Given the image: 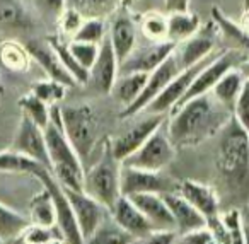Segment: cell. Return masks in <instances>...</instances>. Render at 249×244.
<instances>
[{"label":"cell","instance_id":"obj_1","mask_svg":"<svg viewBox=\"0 0 249 244\" xmlns=\"http://www.w3.org/2000/svg\"><path fill=\"white\" fill-rule=\"evenodd\" d=\"M215 164L227 202L232 206L246 205L249 202V131L234 116L220 130Z\"/></svg>","mask_w":249,"mask_h":244},{"label":"cell","instance_id":"obj_2","mask_svg":"<svg viewBox=\"0 0 249 244\" xmlns=\"http://www.w3.org/2000/svg\"><path fill=\"white\" fill-rule=\"evenodd\" d=\"M231 116L232 111L208 93L173 110L167 135L174 147H193L220 131Z\"/></svg>","mask_w":249,"mask_h":244},{"label":"cell","instance_id":"obj_3","mask_svg":"<svg viewBox=\"0 0 249 244\" xmlns=\"http://www.w3.org/2000/svg\"><path fill=\"white\" fill-rule=\"evenodd\" d=\"M45 138L55 179L63 188L84 191V162L63 131L62 114L56 104L50 108V123L45 128Z\"/></svg>","mask_w":249,"mask_h":244},{"label":"cell","instance_id":"obj_4","mask_svg":"<svg viewBox=\"0 0 249 244\" xmlns=\"http://www.w3.org/2000/svg\"><path fill=\"white\" fill-rule=\"evenodd\" d=\"M121 162L116 161L111 147L103 154V157L84 174V191L94 200L104 205L107 210L113 208L116 200L121 196L120 186Z\"/></svg>","mask_w":249,"mask_h":244},{"label":"cell","instance_id":"obj_5","mask_svg":"<svg viewBox=\"0 0 249 244\" xmlns=\"http://www.w3.org/2000/svg\"><path fill=\"white\" fill-rule=\"evenodd\" d=\"M62 127L67 138L82 162L92 154L97 140V118L89 104H70L60 108Z\"/></svg>","mask_w":249,"mask_h":244},{"label":"cell","instance_id":"obj_6","mask_svg":"<svg viewBox=\"0 0 249 244\" xmlns=\"http://www.w3.org/2000/svg\"><path fill=\"white\" fill-rule=\"evenodd\" d=\"M35 178H38L41 181L43 188L48 189L50 195H52L56 208V225H58L60 232L63 234V239L69 244H86V239L82 236V230H80L79 222L75 219L72 205H70L69 198L65 195V189L55 179L52 171L50 169H41Z\"/></svg>","mask_w":249,"mask_h":244},{"label":"cell","instance_id":"obj_7","mask_svg":"<svg viewBox=\"0 0 249 244\" xmlns=\"http://www.w3.org/2000/svg\"><path fill=\"white\" fill-rule=\"evenodd\" d=\"M176 154V147L171 142L167 131H162V127L156 130L147 142L133 152L130 157L124 159L121 164L130 166V168L145 169V171H156L160 172L166 166L171 164Z\"/></svg>","mask_w":249,"mask_h":244},{"label":"cell","instance_id":"obj_8","mask_svg":"<svg viewBox=\"0 0 249 244\" xmlns=\"http://www.w3.org/2000/svg\"><path fill=\"white\" fill-rule=\"evenodd\" d=\"M181 65L178 62V56L176 53H173L171 56H167L162 63H160L157 69H154L152 72L149 74V79H147V84L143 87V91L140 93V96L133 101L130 106H126L123 111H121L120 116L121 118H132L135 114L142 113L160 93L162 89L181 72Z\"/></svg>","mask_w":249,"mask_h":244},{"label":"cell","instance_id":"obj_9","mask_svg":"<svg viewBox=\"0 0 249 244\" xmlns=\"http://www.w3.org/2000/svg\"><path fill=\"white\" fill-rule=\"evenodd\" d=\"M215 53H217V50H215L210 56H207L205 60L195 63L193 67H188V69L181 70V72L178 74L166 87H164L162 93H160L143 111H145V113H156V114H166V113H169V111H173L174 108L181 103L184 94L188 93V89H190V86L193 84V80H195V77L198 75V72H200V70L213 58Z\"/></svg>","mask_w":249,"mask_h":244},{"label":"cell","instance_id":"obj_10","mask_svg":"<svg viewBox=\"0 0 249 244\" xmlns=\"http://www.w3.org/2000/svg\"><path fill=\"white\" fill-rule=\"evenodd\" d=\"M164 116H166V114L147 113V116L143 118V120H139L135 125H132L128 130H124L121 135H118L113 140V144H111V152H113L114 159L123 162L124 159L130 157L133 152L139 150L147 142V138H149L154 131L162 127Z\"/></svg>","mask_w":249,"mask_h":244},{"label":"cell","instance_id":"obj_11","mask_svg":"<svg viewBox=\"0 0 249 244\" xmlns=\"http://www.w3.org/2000/svg\"><path fill=\"white\" fill-rule=\"evenodd\" d=\"M120 186L121 195L132 196L137 193H169L176 191V186L164 178L160 172L156 171H145V169L130 168V166L121 164L120 171Z\"/></svg>","mask_w":249,"mask_h":244},{"label":"cell","instance_id":"obj_12","mask_svg":"<svg viewBox=\"0 0 249 244\" xmlns=\"http://www.w3.org/2000/svg\"><path fill=\"white\" fill-rule=\"evenodd\" d=\"M176 43L164 39V41H152L145 46H135L123 62L120 63V74L145 72L150 74L160 65L167 56H171L176 50Z\"/></svg>","mask_w":249,"mask_h":244},{"label":"cell","instance_id":"obj_13","mask_svg":"<svg viewBox=\"0 0 249 244\" xmlns=\"http://www.w3.org/2000/svg\"><path fill=\"white\" fill-rule=\"evenodd\" d=\"M118 75H120V62H118L109 38H106L99 45V55L89 70L87 86L99 94H111Z\"/></svg>","mask_w":249,"mask_h":244},{"label":"cell","instance_id":"obj_14","mask_svg":"<svg viewBox=\"0 0 249 244\" xmlns=\"http://www.w3.org/2000/svg\"><path fill=\"white\" fill-rule=\"evenodd\" d=\"M63 188V186H62ZM65 189V195L69 198L72 210L75 213V219L79 222V227L82 230L84 239H89L92 236V232L97 229L103 219L107 215L109 210L104 205H101L97 200H94L92 196H89L86 191H77V189Z\"/></svg>","mask_w":249,"mask_h":244},{"label":"cell","instance_id":"obj_15","mask_svg":"<svg viewBox=\"0 0 249 244\" xmlns=\"http://www.w3.org/2000/svg\"><path fill=\"white\" fill-rule=\"evenodd\" d=\"M217 24L212 21L205 29H200L195 36L188 38L186 41L179 43L174 50L181 69L193 67L195 63L201 62L210 56L217 48Z\"/></svg>","mask_w":249,"mask_h":244},{"label":"cell","instance_id":"obj_16","mask_svg":"<svg viewBox=\"0 0 249 244\" xmlns=\"http://www.w3.org/2000/svg\"><path fill=\"white\" fill-rule=\"evenodd\" d=\"M14 150L41 162L45 168L52 171V162H50L48 147H46L45 130L39 125H36L31 118L22 114L21 123L18 128V135L14 140Z\"/></svg>","mask_w":249,"mask_h":244},{"label":"cell","instance_id":"obj_17","mask_svg":"<svg viewBox=\"0 0 249 244\" xmlns=\"http://www.w3.org/2000/svg\"><path fill=\"white\" fill-rule=\"evenodd\" d=\"M26 52L31 56L35 62L39 63L45 74L48 75V79L56 80V82L63 84L67 87H75L77 82L70 72L65 69V65L62 63L60 56L56 55L55 48L52 46V43L46 39V41H39V39H31V41L26 43Z\"/></svg>","mask_w":249,"mask_h":244},{"label":"cell","instance_id":"obj_18","mask_svg":"<svg viewBox=\"0 0 249 244\" xmlns=\"http://www.w3.org/2000/svg\"><path fill=\"white\" fill-rule=\"evenodd\" d=\"M109 213L116 220L118 225L126 230L130 236L135 237V241L142 239V237L149 236L152 230H156L152 224L147 220V217L140 212L139 206L130 200V196L121 195L113 205V208L109 210Z\"/></svg>","mask_w":249,"mask_h":244},{"label":"cell","instance_id":"obj_19","mask_svg":"<svg viewBox=\"0 0 249 244\" xmlns=\"http://www.w3.org/2000/svg\"><path fill=\"white\" fill-rule=\"evenodd\" d=\"M156 230H178L176 220L160 193H137L130 196Z\"/></svg>","mask_w":249,"mask_h":244},{"label":"cell","instance_id":"obj_20","mask_svg":"<svg viewBox=\"0 0 249 244\" xmlns=\"http://www.w3.org/2000/svg\"><path fill=\"white\" fill-rule=\"evenodd\" d=\"M178 193H181L191 205L196 206L205 215L207 222H212L220 215V200L210 186L193 179H184L178 185Z\"/></svg>","mask_w":249,"mask_h":244},{"label":"cell","instance_id":"obj_21","mask_svg":"<svg viewBox=\"0 0 249 244\" xmlns=\"http://www.w3.org/2000/svg\"><path fill=\"white\" fill-rule=\"evenodd\" d=\"M164 200H166L167 206H169L171 213H173L174 220H176V229L179 234H188L193 230L203 229L208 225L205 215L193 206L181 193L178 191H169L164 193Z\"/></svg>","mask_w":249,"mask_h":244},{"label":"cell","instance_id":"obj_22","mask_svg":"<svg viewBox=\"0 0 249 244\" xmlns=\"http://www.w3.org/2000/svg\"><path fill=\"white\" fill-rule=\"evenodd\" d=\"M107 38H109L111 45H113V50L118 56V62L121 63L137 46L135 22L126 14L116 16L114 21L111 22V28L107 31Z\"/></svg>","mask_w":249,"mask_h":244},{"label":"cell","instance_id":"obj_23","mask_svg":"<svg viewBox=\"0 0 249 244\" xmlns=\"http://www.w3.org/2000/svg\"><path fill=\"white\" fill-rule=\"evenodd\" d=\"M212 21L217 24L227 50H235L249 56V29L229 19L218 7H212Z\"/></svg>","mask_w":249,"mask_h":244},{"label":"cell","instance_id":"obj_24","mask_svg":"<svg viewBox=\"0 0 249 244\" xmlns=\"http://www.w3.org/2000/svg\"><path fill=\"white\" fill-rule=\"evenodd\" d=\"M147 79H149V74L145 72L120 74L113 86V91H111V96L123 108L130 106L143 91Z\"/></svg>","mask_w":249,"mask_h":244},{"label":"cell","instance_id":"obj_25","mask_svg":"<svg viewBox=\"0 0 249 244\" xmlns=\"http://www.w3.org/2000/svg\"><path fill=\"white\" fill-rule=\"evenodd\" d=\"M201 29V22L195 12H173L167 14V39L176 45L186 41L188 38L195 36Z\"/></svg>","mask_w":249,"mask_h":244},{"label":"cell","instance_id":"obj_26","mask_svg":"<svg viewBox=\"0 0 249 244\" xmlns=\"http://www.w3.org/2000/svg\"><path fill=\"white\" fill-rule=\"evenodd\" d=\"M244 84H246V77L242 74V70L239 67H234L229 72H225L224 77L215 84V87L212 89V94H213V97L218 103L224 104L227 110L232 111L235 99L241 94Z\"/></svg>","mask_w":249,"mask_h":244},{"label":"cell","instance_id":"obj_27","mask_svg":"<svg viewBox=\"0 0 249 244\" xmlns=\"http://www.w3.org/2000/svg\"><path fill=\"white\" fill-rule=\"evenodd\" d=\"M135 237L130 236L124 229H121L116 224V220L107 215L103 219V222L97 225V229L92 232L89 239H86V244H133Z\"/></svg>","mask_w":249,"mask_h":244},{"label":"cell","instance_id":"obj_28","mask_svg":"<svg viewBox=\"0 0 249 244\" xmlns=\"http://www.w3.org/2000/svg\"><path fill=\"white\" fill-rule=\"evenodd\" d=\"M41 169H48L41 162L28 157L18 150L0 152V171L2 172H26V174L36 176Z\"/></svg>","mask_w":249,"mask_h":244},{"label":"cell","instance_id":"obj_29","mask_svg":"<svg viewBox=\"0 0 249 244\" xmlns=\"http://www.w3.org/2000/svg\"><path fill=\"white\" fill-rule=\"evenodd\" d=\"M29 225H31V220L0 203V239L5 243L18 239L26 232Z\"/></svg>","mask_w":249,"mask_h":244},{"label":"cell","instance_id":"obj_30","mask_svg":"<svg viewBox=\"0 0 249 244\" xmlns=\"http://www.w3.org/2000/svg\"><path fill=\"white\" fill-rule=\"evenodd\" d=\"M48 41L52 43V46L55 48L56 55L60 56V60H62V63L65 65V69L70 72V75L75 79L77 86H87V82H89V70L84 69V67L77 62V58L73 56V53L70 52L69 43L63 41L60 36L50 38Z\"/></svg>","mask_w":249,"mask_h":244},{"label":"cell","instance_id":"obj_31","mask_svg":"<svg viewBox=\"0 0 249 244\" xmlns=\"http://www.w3.org/2000/svg\"><path fill=\"white\" fill-rule=\"evenodd\" d=\"M31 224L39 227H52L53 224H56L55 203L46 188L31 202Z\"/></svg>","mask_w":249,"mask_h":244},{"label":"cell","instance_id":"obj_32","mask_svg":"<svg viewBox=\"0 0 249 244\" xmlns=\"http://www.w3.org/2000/svg\"><path fill=\"white\" fill-rule=\"evenodd\" d=\"M220 220L225 229L224 244H246L244 225L237 206H231L224 213H220Z\"/></svg>","mask_w":249,"mask_h":244},{"label":"cell","instance_id":"obj_33","mask_svg":"<svg viewBox=\"0 0 249 244\" xmlns=\"http://www.w3.org/2000/svg\"><path fill=\"white\" fill-rule=\"evenodd\" d=\"M19 106L22 110V114L28 118H31L36 125L45 130L46 125L50 123V108L46 103H43L39 97H36L35 94H28V96H22L19 99Z\"/></svg>","mask_w":249,"mask_h":244},{"label":"cell","instance_id":"obj_34","mask_svg":"<svg viewBox=\"0 0 249 244\" xmlns=\"http://www.w3.org/2000/svg\"><path fill=\"white\" fill-rule=\"evenodd\" d=\"M29 18L19 0H0V26L26 28Z\"/></svg>","mask_w":249,"mask_h":244},{"label":"cell","instance_id":"obj_35","mask_svg":"<svg viewBox=\"0 0 249 244\" xmlns=\"http://www.w3.org/2000/svg\"><path fill=\"white\" fill-rule=\"evenodd\" d=\"M106 24L101 18L92 16V18L84 19L82 26L79 31L73 35L72 39L75 41H84V43H94V45H101L106 39Z\"/></svg>","mask_w":249,"mask_h":244},{"label":"cell","instance_id":"obj_36","mask_svg":"<svg viewBox=\"0 0 249 244\" xmlns=\"http://www.w3.org/2000/svg\"><path fill=\"white\" fill-rule=\"evenodd\" d=\"M67 89H69V87L63 86V84L48 79V80H41V82H36L35 86H33L31 93L35 94L36 97H39L43 103L48 104V106H55L58 101L63 99Z\"/></svg>","mask_w":249,"mask_h":244},{"label":"cell","instance_id":"obj_37","mask_svg":"<svg viewBox=\"0 0 249 244\" xmlns=\"http://www.w3.org/2000/svg\"><path fill=\"white\" fill-rule=\"evenodd\" d=\"M142 31L150 41L167 39V16L149 14L142 21Z\"/></svg>","mask_w":249,"mask_h":244},{"label":"cell","instance_id":"obj_38","mask_svg":"<svg viewBox=\"0 0 249 244\" xmlns=\"http://www.w3.org/2000/svg\"><path fill=\"white\" fill-rule=\"evenodd\" d=\"M69 46H70V52H72L73 56L77 58V62H79L80 65L84 67V69L90 70V67L94 65V62H96L97 55H99V45L70 39Z\"/></svg>","mask_w":249,"mask_h":244},{"label":"cell","instance_id":"obj_39","mask_svg":"<svg viewBox=\"0 0 249 244\" xmlns=\"http://www.w3.org/2000/svg\"><path fill=\"white\" fill-rule=\"evenodd\" d=\"M69 2L72 7H75L82 14L89 12V18H92V16L99 18V14H103V12L113 11L121 0H69Z\"/></svg>","mask_w":249,"mask_h":244},{"label":"cell","instance_id":"obj_40","mask_svg":"<svg viewBox=\"0 0 249 244\" xmlns=\"http://www.w3.org/2000/svg\"><path fill=\"white\" fill-rule=\"evenodd\" d=\"M232 116L239 121L244 130L249 131V80L246 79V84L242 87L241 94L235 99V104L232 108Z\"/></svg>","mask_w":249,"mask_h":244},{"label":"cell","instance_id":"obj_41","mask_svg":"<svg viewBox=\"0 0 249 244\" xmlns=\"http://www.w3.org/2000/svg\"><path fill=\"white\" fill-rule=\"evenodd\" d=\"M84 14L80 11H77L75 7H67L65 11H63V14L60 16V28H62V33L65 36H70V38H73V35H75L77 31L80 29V26H82L84 22Z\"/></svg>","mask_w":249,"mask_h":244},{"label":"cell","instance_id":"obj_42","mask_svg":"<svg viewBox=\"0 0 249 244\" xmlns=\"http://www.w3.org/2000/svg\"><path fill=\"white\" fill-rule=\"evenodd\" d=\"M28 60V52L26 48H21L18 45H12V43H5L2 46V62L5 63L11 69H24V63Z\"/></svg>","mask_w":249,"mask_h":244},{"label":"cell","instance_id":"obj_43","mask_svg":"<svg viewBox=\"0 0 249 244\" xmlns=\"http://www.w3.org/2000/svg\"><path fill=\"white\" fill-rule=\"evenodd\" d=\"M33 4L45 18L53 19H60V16L67 9V0H33Z\"/></svg>","mask_w":249,"mask_h":244},{"label":"cell","instance_id":"obj_44","mask_svg":"<svg viewBox=\"0 0 249 244\" xmlns=\"http://www.w3.org/2000/svg\"><path fill=\"white\" fill-rule=\"evenodd\" d=\"M183 244H222L218 237L212 232L210 227L193 230V232L183 234Z\"/></svg>","mask_w":249,"mask_h":244},{"label":"cell","instance_id":"obj_45","mask_svg":"<svg viewBox=\"0 0 249 244\" xmlns=\"http://www.w3.org/2000/svg\"><path fill=\"white\" fill-rule=\"evenodd\" d=\"M53 239H55V236L52 232V227H39L31 224L24 232V241L28 244H45Z\"/></svg>","mask_w":249,"mask_h":244},{"label":"cell","instance_id":"obj_46","mask_svg":"<svg viewBox=\"0 0 249 244\" xmlns=\"http://www.w3.org/2000/svg\"><path fill=\"white\" fill-rule=\"evenodd\" d=\"M178 230H152L149 236L137 239L133 244H174Z\"/></svg>","mask_w":249,"mask_h":244},{"label":"cell","instance_id":"obj_47","mask_svg":"<svg viewBox=\"0 0 249 244\" xmlns=\"http://www.w3.org/2000/svg\"><path fill=\"white\" fill-rule=\"evenodd\" d=\"M190 2L191 0H164V9H166L167 14L184 12V11H190Z\"/></svg>","mask_w":249,"mask_h":244},{"label":"cell","instance_id":"obj_48","mask_svg":"<svg viewBox=\"0 0 249 244\" xmlns=\"http://www.w3.org/2000/svg\"><path fill=\"white\" fill-rule=\"evenodd\" d=\"M239 69L242 70V74H244V77L249 80V58H248V60H244V62H242L241 65H239Z\"/></svg>","mask_w":249,"mask_h":244},{"label":"cell","instance_id":"obj_49","mask_svg":"<svg viewBox=\"0 0 249 244\" xmlns=\"http://www.w3.org/2000/svg\"><path fill=\"white\" fill-rule=\"evenodd\" d=\"M244 234H246V244H249V225H244Z\"/></svg>","mask_w":249,"mask_h":244},{"label":"cell","instance_id":"obj_50","mask_svg":"<svg viewBox=\"0 0 249 244\" xmlns=\"http://www.w3.org/2000/svg\"><path fill=\"white\" fill-rule=\"evenodd\" d=\"M242 5H244V12H246L249 9V0H244V2H242Z\"/></svg>","mask_w":249,"mask_h":244},{"label":"cell","instance_id":"obj_51","mask_svg":"<svg viewBox=\"0 0 249 244\" xmlns=\"http://www.w3.org/2000/svg\"><path fill=\"white\" fill-rule=\"evenodd\" d=\"M45 244H60L56 239H53V241H48V243H45Z\"/></svg>","mask_w":249,"mask_h":244},{"label":"cell","instance_id":"obj_52","mask_svg":"<svg viewBox=\"0 0 249 244\" xmlns=\"http://www.w3.org/2000/svg\"><path fill=\"white\" fill-rule=\"evenodd\" d=\"M0 244H5V241H2V239H0Z\"/></svg>","mask_w":249,"mask_h":244},{"label":"cell","instance_id":"obj_53","mask_svg":"<svg viewBox=\"0 0 249 244\" xmlns=\"http://www.w3.org/2000/svg\"><path fill=\"white\" fill-rule=\"evenodd\" d=\"M246 14H249V9H248V11H246Z\"/></svg>","mask_w":249,"mask_h":244}]
</instances>
